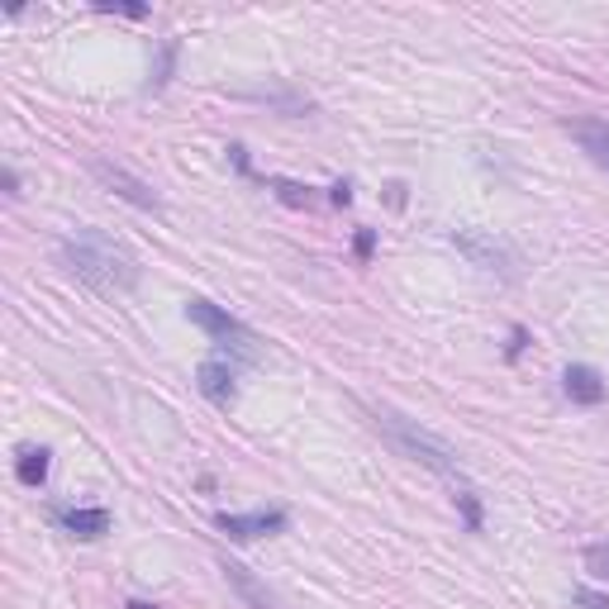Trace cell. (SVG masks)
<instances>
[{
	"mask_svg": "<svg viewBox=\"0 0 609 609\" xmlns=\"http://www.w3.org/2000/svg\"><path fill=\"white\" fill-rule=\"evenodd\" d=\"M62 267L100 296H120L139 286V262L100 229H77L72 239H62Z\"/></svg>",
	"mask_w": 609,
	"mask_h": 609,
	"instance_id": "1",
	"label": "cell"
},
{
	"mask_svg": "<svg viewBox=\"0 0 609 609\" xmlns=\"http://www.w3.org/2000/svg\"><path fill=\"white\" fill-rule=\"evenodd\" d=\"M377 429L391 438V448H396L400 457H410V462L438 471V477H443L448 486H452V481H467V477H462V462H457V452H452L438 433L419 429L415 419H405V415H396V410H377Z\"/></svg>",
	"mask_w": 609,
	"mask_h": 609,
	"instance_id": "2",
	"label": "cell"
},
{
	"mask_svg": "<svg viewBox=\"0 0 609 609\" xmlns=\"http://www.w3.org/2000/svg\"><path fill=\"white\" fill-rule=\"evenodd\" d=\"M186 319H191L196 329H206L214 343L229 352V358L258 362V333H252L243 319H233L229 310H219V304H210V300H191V304H186Z\"/></svg>",
	"mask_w": 609,
	"mask_h": 609,
	"instance_id": "3",
	"label": "cell"
},
{
	"mask_svg": "<svg viewBox=\"0 0 609 609\" xmlns=\"http://www.w3.org/2000/svg\"><path fill=\"white\" fill-rule=\"evenodd\" d=\"M452 243L467 252L477 267H486V272H500V277H515V267H519V258L510 248H505L500 239H490V233H481V229H457L452 233Z\"/></svg>",
	"mask_w": 609,
	"mask_h": 609,
	"instance_id": "4",
	"label": "cell"
},
{
	"mask_svg": "<svg viewBox=\"0 0 609 609\" xmlns=\"http://www.w3.org/2000/svg\"><path fill=\"white\" fill-rule=\"evenodd\" d=\"M91 172L100 177V186H106V191H114L120 200H129V206H139V210H162L158 191H152L148 181L129 177L124 167H114V162H106V158H91Z\"/></svg>",
	"mask_w": 609,
	"mask_h": 609,
	"instance_id": "5",
	"label": "cell"
},
{
	"mask_svg": "<svg viewBox=\"0 0 609 609\" xmlns=\"http://www.w3.org/2000/svg\"><path fill=\"white\" fill-rule=\"evenodd\" d=\"M214 523H219V529H224L229 538L248 543V538H262V533H281L286 523H291V515H286V510H252V515H219Z\"/></svg>",
	"mask_w": 609,
	"mask_h": 609,
	"instance_id": "6",
	"label": "cell"
},
{
	"mask_svg": "<svg viewBox=\"0 0 609 609\" xmlns=\"http://www.w3.org/2000/svg\"><path fill=\"white\" fill-rule=\"evenodd\" d=\"M567 133L581 143V152L596 167L609 172V120H596V114H577V120H567Z\"/></svg>",
	"mask_w": 609,
	"mask_h": 609,
	"instance_id": "7",
	"label": "cell"
},
{
	"mask_svg": "<svg viewBox=\"0 0 609 609\" xmlns=\"http://www.w3.org/2000/svg\"><path fill=\"white\" fill-rule=\"evenodd\" d=\"M196 386H200V396H206L210 405H219V410H229L233 396H239V386H233V367L219 362V358L196 371Z\"/></svg>",
	"mask_w": 609,
	"mask_h": 609,
	"instance_id": "8",
	"label": "cell"
},
{
	"mask_svg": "<svg viewBox=\"0 0 609 609\" xmlns=\"http://www.w3.org/2000/svg\"><path fill=\"white\" fill-rule=\"evenodd\" d=\"M562 391L577 400V405H600L605 400V381H600V371L596 367H567L562 371Z\"/></svg>",
	"mask_w": 609,
	"mask_h": 609,
	"instance_id": "9",
	"label": "cell"
},
{
	"mask_svg": "<svg viewBox=\"0 0 609 609\" xmlns=\"http://www.w3.org/2000/svg\"><path fill=\"white\" fill-rule=\"evenodd\" d=\"M58 523L72 538H106L110 533V510H58Z\"/></svg>",
	"mask_w": 609,
	"mask_h": 609,
	"instance_id": "10",
	"label": "cell"
},
{
	"mask_svg": "<svg viewBox=\"0 0 609 609\" xmlns=\"http://www.w3.org/2000/svg\"><path fill=\"white\" fill-rule=\"evenodd\" d=\"M48 448H20V457H14V477H20V486L39 490L48 481Z\"/></svg>",
	"mask_w": 609,
	"mask_h": 609,
	"instance_id": "11",
	"label": "cell"
},
{
	"mask_svg": "<svg viewBox=\"0 0 609 609\" xmlns=\"http://www.w3.org/2000/svg\"><path fill=\"white\" fill-rule=\"evenodd\" d=\"M224 577H229V586L239 590V596H243L252 609H277V605H272V596H267V590L248 577V567H239V562H224Z\"/></svg>",
	"mask_w": 609,
	"mask_h": 609,
	"instance_id": "12",
	"label": "cell"
},
{
	"mask_svg": "<svg viewBox=\"0 0 609 609\" xmlns=\"http://www.w3.org/2000/svg\"><path fill=\"white\" fill-rule=\"evenodd\" d=\"M452 505L462 510L467 529H471V533H481V500H477V490H471L467 481H452Z\"/></svg>",
	"mask_w": 609,
	"mask_h": 609,
	"instance_id": "13",
	"label": "cell"
},
{
	"mask_svg": "<svg viewBox=\"0 0 609 609\" xmlns=\"http://www.w3.org/2000/svg\"><path fill=\"white\" fill-rule=\"evenodd\" d=\"M281 200H291V206H310V186H296V181H272Z\"/></svg>",
	"mask_w": 609,
	"mask_h": 609,
	"instance_id": "14",
	"label": "cell"
},
{
	"mask_svg": "<svg viewBox=\"0 0 609 609\" xmlns=\"http://www.w3.org/2000/svg\"><path fill=\"white\" fill-rule=\"evenodd\" d=\"M586 567L596 571V577H609V543H596V548H586Z\"/></svg>",
	"mask_w": 609,
	"mask_h": 609,
	"instance_id": "15",
	"label": "cell"
},
{
	"mask_svg": "<svg viewBox=\"0 0 609 609\" xmlns=\"http://www.w3.org/2000/svg\"><path fill=\"white\" fill-rule=\"evenodd\" d=\"M571 600H577L581 609H609V600H605V596H596V590H577V596H571Z\"/></svg>",
	"mask_w": 609,
	"mask_h": 609,
	"instance_id": "16",
	"label": "cell"
},
{
	"mask_svg": "<svg viewBox=\"0 0 609 609\" xmlns=\"http://www.w3.org/2000/svg\"><path fill=\"white\" fill-rule=\"evenodd\" d=\"M6 196L20 200V172H14V167H6Z\"/></svg>",
	"mask_w": 609,
	"mask_h": 609,
	"instance_id": "17",
	"label": "cell"
},
{
	"mask_svg": "<svg viewBox=\"0 0 609 609\" xmlns=\"http://www.w3.org/2000/svg\"><path fill=\"white\" fill-rule=\"evenodd\" d=\"M329 191H333V206H348V200H352V191H348V181H338V186H329Z\"/></svg>",
	"mask_w": 609,
	"mask_h": 609,
	"instance_id": "18",
	"label": "cell"
},
{
	"mask_svg": "<svg viewBox=\"0 0 609 609\" xmlns=\"http://www.w3.org/2000/svg\"><path fill=\"white\" fill-rule=\"evenodd\" d=\"M371 243H377V239H371V229H362L358 233V258H371Z\"/></svg>",
	"mask_w": 609,
	"mask_h": 609,
	"instance_id": "19",
	"label": "cell"
},
{
	"mask_svg": "<svg viewBox=\"0 0 609 609\" xmlns=\"http://www.w3.org/2000/svg\"><path fill=\"white\" fill-rule=\"evenodd\" d=\"M129 609H152V605H139V600H133V605H129Z\"/></svg>",
	"mask_w": 609,
	"mask_h": 609,
	"instance_id": "20",
	"label": "cell"
}]
</instances>
